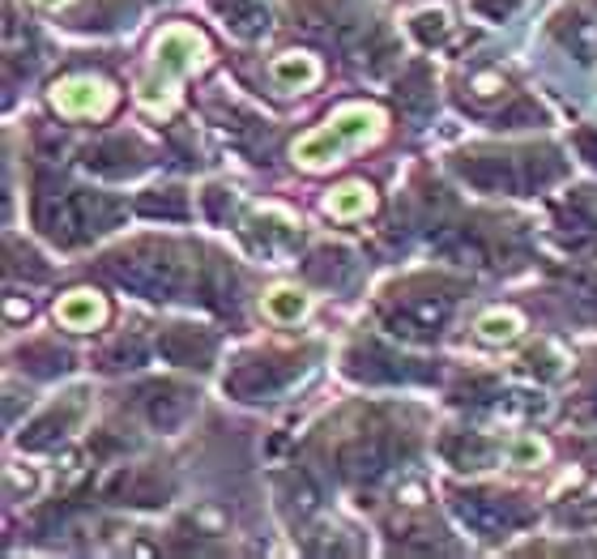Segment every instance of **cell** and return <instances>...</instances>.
Segmentation results:
<instances>
[{"label": "cell", "mask_w": 597, "mask_h": 559, "mask_svg": "<svg viewBox=\"0 0 597 559\" xmlns=\"http://www.w3.org/2000/svg\"><path fill=\"white\" fill-rule=\"evenodd\" d=\"M376 205H380V197H376V189L367 180H346V184H338L325 197V214L338 218V222H354V218L376 214Z\"/></svg>", "instance_id": "obj_6"}, {"label": "cell", "mask_w": 597, "mask_h": 559, "mask_svg": "<svg viewBox=\"0 0 597 559\" xmlns=\"http://www.w3.org/2000/svg\"><path fill=\"white\" fill-rule=\"evenodd\" d=\"M508 458H512V465H543L550 458V445L543 436H516Z\"/></svg>", "instance_id": "obj_9"}, {"label": "cell", "mask_w": 597, "mask_h": 559, "mask_svg": "<svg viewBox=\"0 0 597 559\" xmlns=\"http://www.w3.org/2000/svg\"><path fill=\"white\" fill-rule=\"evenodd\" d=\"M35 4H44V9L56 13V9H64V4H73V0H35Z\"/></svg>", "instance_id": "obj_10"}, {"label": "cell", "mask_w": 597, "mask_h": 559, "mask_svg": "<svg viewBox=\"0 0 597 559\" xmlns=\"http://www.w3.org/2000/svg\"><path fill=\"white\" fill-rule=\"evenodd\" d=\"M51 316H56V325L69 329V333H95V329L107 325L111 307H107V295L90 291V287H77V291H64V295L56 300Z\"/></svg>", "instance_id": "obj_4"}, {"label": "cell", "mask_w": 597, "mask_h": 559, "mask_svg": "<svg viewBox=\"0 0 597 559\" xmlns=\"http://www.w3.org/2000/svg\"><path fill=\"white\" fill-rule=\"evenodd\" d=\"M214 64V48H209V39H205V31L197 26H188V22H167L158 35H154V44H149V56H146V69H142V77H137V107L146 111V116H171L175 111V102H180V90H184V82L200 73V69H209Z\"/></svg>", "instance_id": "obj_1"}, {"label": "cell", "mask_w": 597, "mask_h": 559, "mask_svg": "<svg viewBox=\"0 0 597 559\" xmlns=\"http://www.w3.org/2000/svg\"><path fill=\"white\" fill-rule=\"evenodd\" d=\"M260 307H265V316L278 320V325H298V320L316 307V300H312L307 291H298V287H273V291L260 300Z\"/></svg>", "instance_id": "obj_8"}, {"label": "cell", "mask_w": 597, "mask_h": 559, "mask_svg": "<svg viewBox=\"0 0 597 559\" xmlns=\"http://www.w3.org/2000/svg\"><path fill=\"white\" fill-rule=\"evenodd\" d=\"M474 333H478V342H487V347L516 342V338L525 333V316H521L516 307H491V312H483V316H478Z\"/></svg>", "instance_id": "obj_7"}, {"label": "cell", "mask_w": 597, "mask_h": 559, "mask_svg": "<svg viewBox=\"0 0 597 559\" xmlns=\"http://www.w3.org/2000/svg\"><path fill=\"white\" fill-rule=\"evenodd\" d=\"M48 102L69 120H102L115 111L120 86L102 73H69L48 90Z\"/></svg>", "instance_id": "obj_3"}, {"label": "cell", "mask_w": 597, "mask_h": 559, "mask_svg": "<svg viewBox=\"0 0 597 559\" xmlns=\"http://www.w3.org/2000/svg\"><path fill=\"white\" fill-rule=\"evenodd\" d=\"M269 77L278 90H312L320 77H325V64L312 56V51H282L269 60Z\"/></svg>", "instance_id": "obj_5"}, {"label": "cell", "mask_w": 597, "mask_h": 559, "mask_svg": "<svg viewBox=\"0 0 597 559\" xmlns=\"http://www.w3.org/2000/svg\"><path fill=\"white\" fill-rule=\"evenodd\" d=\"M389 133V111L380 102H342L325 124L298 133L291 142V162L298 171L325 175L346 162V154H363Z\"/></svg>", "instance_id": "obj_2"}]
</instances>
